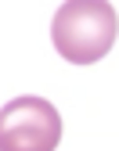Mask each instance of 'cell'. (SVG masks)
<instances>
[{"instance_id":"obj_1","label":"cell","mask_w":119,"mask_h":151,"mask_svg":"<svg viewBox=\"0 0 119 151\" xmlns=\"http://www.w3.org/2000/svg\"><path fill=\"white\" fill-rule=\"evenodd\" d=\"M115 4L108 0H65L51 18L54 50L69 65H94L115 47Z\"/></svg>"},{"instance_id":"obj_2","label":"cell","mask_w":119,"mask_h":151,"mask_svg":"<svg viewBox=\"0 0 119 151\" xmlns=\"http://www.w3.org/2000/svg\"><path fill=\"white\" fill-rule=\"evenodd\" d=\"M62 140V115L47 97H22L0 108V151H54Z\"/></svg>"}]
</instances>
